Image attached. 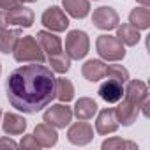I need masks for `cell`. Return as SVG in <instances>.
<instances>
[{
	"instance_id": "cell-11",
	"label": "cell",
	"mask_w": 150,
	"mask_h": 150,
	"mask_svg": "<svg viewBox=\"0 0 150 150\" xmlns=\"http://www.w3.org/2000/svg\"><path fill=\"white\" fill-rule=\"evenodd\" d=\"M35 41L39 42L41 50L44 51L46 57H51V55H57L62 50V39L55 34V32H50V30H39L37 35H34Z\"/></svg>"
},
{
	"instance_id": "cell-29",
	"label": "cell",
	"mask_w": 150,
	"mask_h": 150,
	"mask_svg": "<svg viewBox=\"0 0 150 150\" xmlns=\"http://www.w3.org/2000/svg\"><path fill=\"white\" fill-rule=\"evenodd\" d=\"M18 146V143L16 141H13L11 138H0V148H16Z\"/></svg>"
},
{
	"instance_id": "cell-20",
	"label": "cell",
	"mask_w": 150,
	"mask_h": 150,
	"mask_svg": "<svg viewBox=\"0 0 150 150\" xmlns=\"http://www.w3.org/2000/svg\"><path fill=\"white\" fill-rule=\"evenodd\" d=\"M117 37L120 39V42L124 46H136L141 39V34L131 23H122L117 27Z\"/></svg>"
},
{
	"instance_id": "cell-13",
	"label": "cell",
	"mask_w": 150,
	"mask_h": 150,
	"mask_svg": "<svg viewBox=\"0 0 150 150\" xmlns=\"http://www.w3.org/2000/svg\"><path fill=\"white\" fill-rule=\"evenodd\" d=\"M6 13H7V23L9 25H16L20 28H28V27L34 25V18L35 16H34L32 9L23 7V4L14 7V9H11V11H6Z\"/></svg>"
},
{
	"instance_id": "cell-2",
	"label": "cell",
	"mask_w": 150,
	"mask_h": 150,
	"mask_svg": "<svg viewBox=\"0 0 150 150\" xmlns=\"http://www.w3.org/2000/svg\"><path fill=\"white\" fill-rule=\"evenodd\" d=\"M13 57L20 64H32V62L44 64V60H46V55L41 50V46H39V42L35 41L34 35L20 37L14 50H13Z\"/></svg>"
},
{
	"instance_id": "cell-3",
	"label": "cell",
	"mask_w": 150,
	"mask_h": 150,
	"mask_svg": "<svg viewBox=\"0 0 150 150\" xmlns=\"http://www.w3.org/2000/svg\"><path fill=\"white\" fill-rule=\"evenodd\" d=\"M96 50L104 62H120L125 57V46L117 35L103 34L96 41Z\"/></svg>"
},
{
	"instance_id": "cell-16",
	"label": "cell",
	"mask_w": 150,
	"mask_h": 150,
	"mask_svg": "<svg viewBox=\"0 0 150 150\" xmlns=\"http://www.w3.org/2000/svg\"><path fill=\"white\" fill-rule=\"evenodd\" d=\"M81 74L83 78L96 83V81H101L103 78H106V64L104 60H87L83 65H81Z\"/></svg>"
},
{
	"instance_id": "cell-24",
	"label": "cell",
	"mask_w": 150,
	"mask_h": 150,
	"mask_svg": "<svg viewBox=\"0 0 150 150\" xmlns=\"http://www.w3.org/2000/svg\"><path fill=\"white\" fill-rule=\"evenodd\" d=\"M48 64H50V69H51L53 72H58V74H65V72L71 69V58H69L67 53H64V51L48 57Z\"/></svg>"
},
{
	"instance_id": "cell-1",
	"label": "cell",
	"mask_w": 150,
	"mask_h": 150,
	"mask_svg": "<svg viewBox=\"0 0 150 150\" xmlns=\"http://www.w3.org/2000/svg\"><path fill=\"white\" fill-rule=\"evenodd\" d=\"M9 104L21 113H37L51 104L57 96V78L53 71L39 62L20 65L6 81Z\"/></svg>"
},
{
	"instance_id": "cell-6",
	"label": "cell",
	"mask_w": 150,
	"mask_h": 150,
	"mask_svg": "<svg viewBox=\"0 0 150 150\" xmlns=\"http://www.w3.org/2000/svg\"><path fill=\"white\" fill-rule=\"evenodd\" d=\"M41 23L50 30V32H65L67 27H69V18L67 14L64 13V9H60L58 6H51L48 7L42 16H41Z\"/></svg>"
},
{
	"instance_id": "cell-26",
	"label": "cell",
	"mask_w": 150,
	"mask_h": 150,
	"mask_svg": "<svg viewBox=\"0 0 150 150\" xmlns=\"http://www.w3.org/2000/svg\"><path fill=\"white\" fill-rule=\"evenodd\" d=\"M106 78L110 80H115V81H120V83H127L129 81V71L120 65V64H113V65H106Z\"/></svg>"
},
{
	"instance_id": "cell-34",
	"label": "cell",
	"mask_w": 150,
	"mask_h": 150,
	"mask_svg": "<svg viewBox=\"0 0 150 150\" xmlns=\"http://www.w3.org/2000/svg\"><path fill=\"white\" fill-rule=\"evenodd\" d=\"M0 74H2V64H0Z\"/></svg>"
},
{
	"instance_id": "cell-27",
	"label": "cell",
	"mask_w": 150,
	"mask_h": 150,
	"mask_svg": "<svg viewBox=\"0 0 150 150\" xmlns=\"http://www.w3.org/2000/svg\"><path fill=\"white\" fill-rule=\"evenodd\" d=\"M20 146L21 148H28V150H39L41 145L37 143V139L34 138V134H25L20 141Z\"/></svg>"
},
{
	"instance_id": "cell-7",
	"label": "cell",
	"mask_w": 150,
	"mask_h": 150,
	"mask_svg": "<svg viewBox=\"0 0 150 150\" xmlns=\"http://www.w3.org/2000/svg\"><path fill=\"white\" fill-rule=\"evenodd\" d=\"M92 23H94V27H97L99 30L110 32V30H115V28L118 27L120 16H118V13H117L113 7L103 6V7H97V9L94 11V14H92Z\"/></svg>"
},
{
	"instance_id": "cell-14",
	"label": "cell",
	"mask_w": 150,
	"mask_h": 150,
	"mask_svg": "<svg viewBox=\"0 0 150 150\" xmlns=\"http://www.w3.org/2000/svg\"><path fill=\"white\" fill-rule=\"evenodd\" d=\"M118 127H120V125H118V122H117V118H115L113 108H104V110L99 111V115H97V118H96V131H97V134L106 136V134L115 132Z\"/></svg>"
},
{
	"instance_id": "cell-32",
	"label": "cell",
	"mask_w": 150,
	"mask_h": 150,
	"mask_svg": "<svg viewBox=\"0 0 150 150\" xmlns=\"http://www.w3.org/2000/svg\"><path fill=\"white\" fill-rule=\"evenodd\" d=\"M21 2H25V4H32V2H37V0H21Z\"/></svg>"
},
{
	"instance_id": "cell-22",
	"label": "cell",
	"mask_w": 150,
	"mask_h": 150,
	"mask_svg": "<svg viewBox=\"0 0 150 150\" xmlns=\"http://www.w3.org/2000/svg\"><path fill=\"white\" fill-rule=\"evenodd\" d=\"M20 37H21V28H16V30H7L6 28V30H2L0 32V51L6 53V55L13 53Z\"/></svg>"
},
{
	"instance_id": "cell-4",
	"label": "cell",
	"mask_w": 150,
	"mask_h": 150,
	"mask_svg": "<svg viewBox=\"0 0 150 150\" xmlns=\"http://www.w3.org/2000/svg\"><path fill=\"white\" fill-rule=\"evenodd\" d=\"M90 50L88 34L83 30H71L65 35V53L71 60H81Z\"/></svg>"
},
{
	"instance_id": "cell-30",
	"label": "cell",
	"mask_w": 150,
	"mask_h": 150,
	"mask_svg": "<svg viewBox=\"0 0 150 150\" xmlns=\"http://www.w3.org/2000/svg\"><path fill=\"white\" fill-rule=\"evenodd\" d=\"M7 13L6 11H0V32H2V30H6L7 28Z\"/></svg>"
},
{
	"instance_id": "cell-10",
	"label": "cell",
	"mask_w": 150,
	"mask_h": 150,
	"mask_svg": "<svg viewBox=\"0 0 150 150\" xmlns=\"http://www.w3.org/2000/svg\"><path fill=\"white\" fill-rule=\"evenodd\" d=\"M124 97L139 108L148 99V87H146V83L141 81V80H129L125 83V87H124Z\"/></svg>"
},
{
	"instance_id": "cell-17",
	"label": "cell",
	"mask_w": 150,
	"mask_h": 150,
	"mask_svg": "<svg viewBox=\"0 0 150 150\" xmlns=\"http://www.w3.org/2000/svg\"><path fill=\"white\" fill-rule=\"evenodd\" d=\"M2 117H4L2 129H4L6 134L18 136V134H23L27 131V120H25V117H21L18 113H6Z\"/></svg>"
},
{
	"instance_id": "cell-8",
	"label": "cell",
	"mask_w": 150,
	"mask_h": 150,
	"mask_svg": "<svg viewBox=\"0 0 150 150\" xmlns=\"http://www.w3.org/2000/svg\"><path fill=\"white\" fill-rule=\"evenodd\" d=\"M67 139L72 145L78 146H85L94 139V127L90 124H87V120H80L76 124H72L67 131Z\"/></svg>"
},
{
	"instance_id": "cell-21",
	"label": "cell",
	"mask_w": 150,
	"mask_h": 150,
	"mask_svg": "<svg viewBox=\"0 0 150 150\" xmlns=\"http://www.w3.org/2000/svg\"><path fill=\"white\" fill-rule=\"evenodd\" d=\"M129 23L136 27L138 30H146L150 28V9L148 7H136L129 13Z\"/></svg>"
},
{
	"instance_id": "cell-25",
	"label": "cell",
	"mask_w": 150,
	"mask_h": 150,
	"mask_svg": "<svg viewBox=\"0 0 150 150\" xmlns=\"http://www.w3.org/2000/svg\"><path fill=\"white\" fill-rule=\"evenodd\" d=\"M101 148L103 150H120V148H127V150H136L138 145L134 141H129V139H122V138H108L101 143Z\"/></svg>"
},
{
	"instance_id": "cell-9",
	"label": "cell",
	"mask_w": 150,
	"mask_h": 150,
	"mask_svg": "<svg viewBox=\"0 0 150 150\" xmlns=\"http://www.w3.org/2000/svg\"><path fill=\"white\" fill-rule=\"evenodd\" d=\"M113 113H115V118L118 122V125H124V127H129L136 122V118L139 117V108L136 104H132L131 101H127L125 97H122L118 103H117V108H113Z\"/></svg>"
},
{
	"instance_id": "cell-33",
	"label": "cell",
	"mask_w": 150,
	"mask_h": 150,
	"mask_svg": "<svg viewBox=\"0 0 150 150\" xmlns=\"http://www.w3.org/2000/svg\"><path fill=\"white\" fill-rule=\"evenodd\" d=\"M0 120H2V108H0Z\"/></svg>"
},
{
	"instance_id": "cell-28",
	"label": "cell",
	"mask_w": 150,
	"mask_h": 150,
	"mask_svg": "<svg viewBox=\"0 0 150 150\" xmlns=\"http://www.w3.org/2000/svg\"><path fill=\"white\" fill-rule=\"evenodd\" d=\"M23 2L21 0H0V9H4V11H11L18 6H21Z\"/></svg>"
},
{
	"instance_id": "cell-5",
	"label": "cell",
	"mask_w": 150,
	"mask_h": 150,
	"mask_svg": "<svg viewBox=\"0 0 150 150\" xmlns=\"http://www.w3.org/2000/svg\"><path fill=\"white\" fill-rule=\"evenodd\" d=\"M42 120L50 125H53L55 129H65L71 120H72V110L65 104V103H60V104H51L44 115H42Z\"/></svg>"
},
{
	"instance_id": "cell-15",
	"label": "cell",
	"mask_w": 150,
	"mask_h": 150,
	"mask_svg": "<svg viewBox=\"0 0 150 150\" xmlns=\"http://www.w3.org/2000/svg\"><path fill=\"white\" fill-rule=\"evenodd\" d=\"M32 134H34V138L37 139V143H39L42 148H51V146H55L57 141H58V132H57V129H55L53 125L46 124V122H44V124H37Z\"/></svg>"
},
{
	"instance_id": "cell-31",
	"label": "cell",
	"mask_w": 150,
	"mask_h": 150,
	"mask_svg": "<svg viewBox=\"0 0 150 150\" xmlns=\"http://www.w3.org/2000/svg\"><path fill=\"white\" fill-rule=\"evenodd\" d=\"M136 2H138V4H141L143 7H148V6H150V0H136Z\"/></svg>"
},
{
	"instance_id": "cell-18",
	"label": "cell",
	"mask_w": 150,
	"mask_h": 150,
	"mask_svg": "<svg viewBox=\"0 0 150 150\" xmlns=\"http://www.w3.org/2000/svg\"><path fill=\"white\" fill-rule=\"evenodd\" d=\"M99 106L94 99L90 97H80L74 104V110H72V117H76L78 120H90L94 118V115L97 113Z\"/></svg>"
},
{
	"instance_id": "cell-19",
	"label": "cell",
	"mask_w": 150,
	"mask_h": 150,
	"mask_svg": "<svg viewBox=\"0 0 150 150\" xmlns=\"http://www.w3.org/2000/svg\"><path fill=\"white\" fill-rule=\"evenodd\" d=\"M62 7L71 18L83 20L90 13V0H62Z\"/></svg>"
},
{
	"instance_id": "cell-12",
	"label": "cell",
	"mask_w": 150,
	"mask_h": 150,
	"mask_svg": "<svg viewBox=\"0 0 150 150\" xmlns=\"http://www.w3.org/2000/svg\"><path fill=\"white\" fill-rule=\"evenodd\" d=\"M97 94H99V97H101L103 101H106L108 104H117V103L124 97V83L108 78L106 81L101 83Z\"/></svg>"
},
{
	"instance_id": "cell-23",
	"label": "cell",
	"mask_w": 150,
	"mask_h": 150,
	"mask_svg": "<svg viewBox=\"0 0 150 150\" xmlns=\"http://www.w3.org/2000/svg\"><path fill=\"white\" fill-rule=\"evenodd\" d=\"M60 103H69L74 99V85L71 80L60 76L57 78V96H55Z\"/></svg>"
}]
</instances>
